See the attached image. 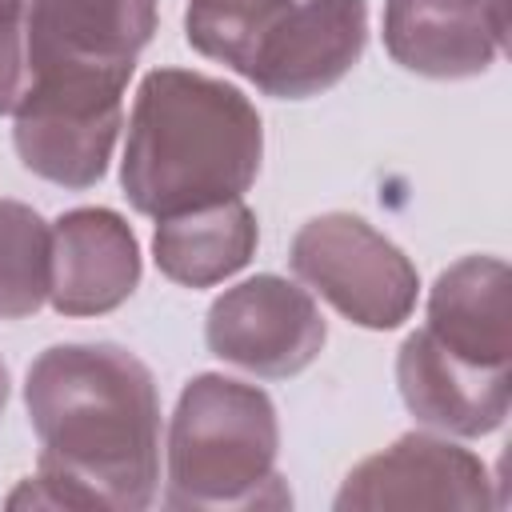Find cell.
Masks as SVG:
<instances>
[{
  "mask_svg": "<svg viewBox=\"0 0 512 512\" xmlns=\"http://www.w3.org/2000/svg\"><path fill=\"white\" fill-rule=\"evenodd\" d=\"M364 0H292V8L260 40L248 80L276 100H308L340 84L364 56Z\"/></svg>",
  "mask_w": 512,
  "mask_h": 512,
  "instance_id": "ba28073f",
  "label": "cell"
},
{
  "mask_svg": "<svg viewBox=\"0 0 512 512\" xmlns=\"http://www.w3.org/2000/svg\"><path fill=\"white\" fill-rule=\"evenodd\" d=\"M4 404H8V368L0 360V416H4Z\"/></svg>",
  "mask_w": 512,
  "mask_h": 512,
  "instance_id": "ac0fdd59",
  "label": "cell"
},
{
  "mask_svg": "<svg viewBox=\"0 0 512 512\" xmlns=\"http://www.w3.org/2000/svg\"><path fill=\"white\" fill-rule=\"evenodd\" d=\"M336 512H376V508H492V476L484 460L448 436L408 432L392 448L360 460L340 492Z\"/></svg>",
  "mask_w": 512,
  "mask_h": 512,
  "instance_id": "52a82bcc",
  "label": "cell"
},
{
  "mask_svg": "<svg viewBox=\"0 0 512 512\" xmlns=\"http://www.w3.org/2000/svg\"><path fill=\"white\" fill-rule=\"evenodd\" d=\"M260 224L256 212L240 200L192 208L156 220L152 256L156 268L184 288H212L228 276H236L256 256Z\"/></svg>",
  "mask_w": 512,
  "mask_h": 512,
  "instance_id": "5bb4252c",
  "label": "cell"
},
{
  "mask_svg": "<svg viewBox=\"0 0 512 512\" xmlns=\"http://www.w3.org/2000/svg\"><path fill=\"white\" fill-rule=\"evenodd\" d=\"M140 284V244L112 208H72L52 224V288L60 316L116 312Z\"/></svg>",
  "mask_w": 512,
  "mask_h": 512,
  "instance_id": "7c38bea8",
  "label": "cell"
},
{
  "mask_svg": "<svg viewBox=\"0 0 512 512\" xmlns=\"http://www.w3.org/2000/svg\"><path fill=\"white\" fill-rule=\"evenodd\" d=\"M264 156L256 104L236 88L188 68H156L140 80L120 188L140 216L240 200Z\"/></svg>",
  "mask_w": 512,
  "mask_h": 512,
  "instance_id": "7a4b0ae2",
  "label": "cell"
},
{
  "mask_svg": "<svg viewBox=\"0 0 512 512\" xmlns=\"http://www.w3.org/2000/svg\"><path fill=\"white\" fill-rule=\"evenodd\" d=\"M28 84L24 60V0H8L0 8V116H12Z\"/></svg>",
  "mask_w": 512,
  "mask_h": 512,
  "instance_id": "e0dca14e",
  "label": "cell"
},
{
  "mask_svg": "<svg viewBox=\"0 0 512 512\" xmlns=\"http://www.w3.org/2000/svg\"><path fill=\"white\" fill-rule=\"evenodd\" d=\"M156 8L160 0H24L28 80L52 68L132 76L136 56L156 32Z\"/></svg>",
  "mask_w": 512,
  "mask_h": 512,
  "instance_id": "9c48e42d",
  "label": "cell"
},
{
  "mask_svg": "<svg viewBox=\"0 0 512 512\" xmlns=\"http://www.w3.org/2000/svg\"><path fill=\"white\" fill-rule=\"evenodd\" d=\"M500 0H384L388 56L432 80H468L504 48Z\"/></svg>",
  "mask_w": 512,
  "mask_h": 512,
  "instance_id": "8fae6325",
  "label": "cell"
},
{
  "mask_svg": "<svg viewBox=\"0 0 512 512\" xmlns=\"http://www.w3.org/2000/svg\"><path fill=\"white\" fill-rule=\"evenodd\" d=\"M292 272L360 328H400L420 292L416 264L352 212L312 216L292 236Z\"/></svg>",
  "mask_w": 512,
  "mask_h": 512,
  "instance_id": "5b68a950",
  "label": "cell"
},
{
  "mask_svg": "<svg viewBox=\"0 0 512 512\" xmlns=\"http://www.w3.org/2000/svg\"><path fill=\"white\" fill-rule=\"evenodd\" d=\"M40 472L8 508L144 512L160 484V396L148 364L120 344H52L24 380Z\"/></svg>",
  "mask_w": 512,
  "mask_h": 512,
  "instance_id": "6da1fadb",
  "label": "cell"
},
{
  "mask_svg": "<svg viewBox=\"0 0 512 512\" xmlns=\"http://www.w3.org/2000/svg\"><path fill=\"white\" fill-rule=\"evenodd\" d=\"M280 420L264 388L200 372L184 384L168 424L164 504L176 512L288 508L276 472Z\"/></svg>",
  "mask_w": 512,
  "mask_h": 512,
  "instance_id": "3957f363",
  "label": "cell"
},
{
  "mask_svg": "<svg viewBox=\"0 0 512 512\" xmlns=\"http://www.w3.org/2000/svg\"><path fill=\"white\" fill-rule=\"evenodd\" d=\"M508 264L496 256H464L448 264L428 292L424 332L448 352L508 368L512 364V304Z\"/></svg>",
  "mask_w": 512,
  "mask_h": 512,
  "instance_id": "4fadbf2b",
  "label": "cell"
},
{
  "mask_svg": "<svg viewBox=\"0 0 512 512\" xmlns=\"http://www.w3.org/2000/svg\"><path fill=\"white\" fill-rule=\"evenodd\" d=\"M124 88L128 72H36L12 112V144L20 164L72 192L104 180L124 120Z\"/></svg>",
  "mask_w": 512,
  "mask_h": 512,
  "instance_id": "277c9868",
  "label": "cell"
},
{
  "mask_svg": "<svg viewBox=\"0 0 512 512\" xmlns=\"http://www.w3.org/2000/svg\"><path fill=\"white\" fill-rule=\"evenodd\" d=\"M4 4H8V0H0V8H4Z\"/></svg>",
  "mask_w": 512,
  "mask_h": 512,
  "instance_id": "d6986e66",
  "label": "cell"
},
{
  "mask_svg": "<svg viewBox=\"0 0 512 512\" xmlns=\"http://www.w3.org/2000/svg\"><path fill=\"white\" fill-rule=\"evenodd\" d=\"M52 288V228L32 204L0 196V320L36 316Z\"/></svg>",
  "mask_w": 512,
  "mask_h": 512,
  "instance_id": "9a60e30c",
  "label": "cell"
},
{
  "mask_svg": "<svg viewBox=\"0 0 512 512\" xmlns=\"http://www.w3.org/2000/svg\"><path fill=\"white\" fill-rule=\"evenodd\" d=\"M288 8L292 0H188L184 36L200 56L220 60L244 76L260 40Z\"/></svg>",
  "mask_w": 512,
  "mask_h": 512,
  "instance_id": "2e32d148",
  "label": "cell"
},
{
  "mask_svg": "<svg viewBox=\"0 0 512 512\" xmlns=\"http://www.w3.org/2000/svg\"><path fill=\"white\" fill-rule=\"evenodd\" d=\"M396 384L408 412L444 436H488L512 404V372L464 360L416 328L396 356Z\"/></svg>",
  "mask_w": 512,
  "mask_h": 512,
  "instance_id": "30bf717a",
  "label": "cell"
},
{
  "mask_svg": "<svg viewBox=\"0 0 512 512\" xmlns=\"http://www.w3.org/2000/svg\"><path fill=\"white\" fill-rule=\"evenodd\" d=\"M204 340L212 356L252 376L288 380L320 356L328 324L300 284L264 272L212 300Z\"/></svg>",
  "mask_w": 512,
  "mask_h": 512,
  "instance_id": "8992f818",
  "label": "cell"
}]
</instances>
